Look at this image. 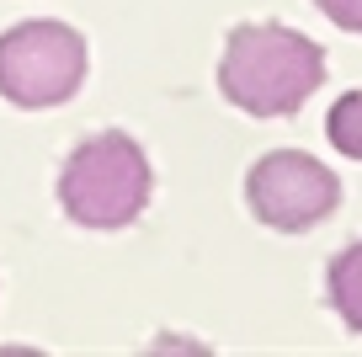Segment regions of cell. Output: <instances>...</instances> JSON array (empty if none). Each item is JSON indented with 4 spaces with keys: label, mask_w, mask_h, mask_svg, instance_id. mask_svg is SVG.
<instances>
[{
    "label": "cell",
    "mask_w": 362,
    "mask_h": 357,
    "mask_svg": "<svg viewBox=\"0 0 362 357\" xmlns=\"http://www.w3.org/2000/svg\"><path fill=\"white\" fill-rule=\"evenodd\" d=\"M86 38L64 22H22L0 38V96L11 107H64L86 86Z\"/></svg>",
    "instance_id": "obj_3"
},
{
    "label": "cell",
    "mask_w": 362,
    "mask_h": 357,
    "mask_svg": "<svg viewBox=\"0 0 362 357\" xmlns=\"http://www.w3.org/2000/svg\"><path fill=\"white\" fill-rule=\"evenodd\" d=\"M325 293H330V310L341 314V325L362 336V240H351V246L330 261Z\"/></svg>",
    "instance_id": "obj_5"
},
{
    "label": "cell",
    "mask_w": 362,
    "mask_h": 357,
    "mask_svg": "<svg viewBox=\"0 0 362 357\" xmlns=\"http://www.w3.org/2000/svg\"><path fill=\"white\" fill-rule=\"evenodd\" d=\"M149 160L128 134H90L59 171V203L86 230H128L149 208Z\"/></svg>",
    "instance_id": "obj_2"
},
{
    "label": "cell",
    "mask_w": 362,
    "mask_h": 357,
    "mask_svg": "<svg viewBox=\"0 0 362 357\" xmlns=\"http://www.w3.org/2000/svg\"><path fill=\"white\" fill-rule=\"evenodd\" d=\"M320 11H325V22H336L341 33H357L362 38V0H315Z\"/></svg>",
    "instance_id": "obj_7"
},
{
    "label": "cell",
    "mask_w": 362,
    "mask_h": 357,
    "mask_svg": "<svg viewBox=\"0 0 362 357\" xmlns=\"http://www.w3.org/2000/svg\"><path fill=\"white\" fill-rule=\"evenodd\" d=\"M245 203L267 230L277 234H304L315 224H325L341 208V181L330 166H320L315 155L298 149H272L250 166L245 176Z\"/></svg>",
    "instance_id": "obj_4"
},
{
    "label": "cell",
    "mask_w": 362,
    "mask_h": 357,
    "mask_svg": "<svg viewBox=\"0 0 362 357\" xmlns=\"http://www.w3.org/2000/svg\"><path fill=\"white\" fill-rule=\"evenodd\" d=\"M325 134H330V144H336L346 160H362V91H346V96L330 107Z\"/></svg>",
    "instance_id": "obj_6"
},
{
    "label": "cell",
    "mask_w": 362,
    "mask_h": 357,
    "mask_svg": "<svg viewBox=\"0 0 362 357\" xmlns=\"http://www.w3.org/2000/svg\"><path fill=\"white\" fill-rule=\"evenodd\" d=\"M325 80V54L283 22H245L229 33L218 91L250 118H293Z\"/></svg>",
    "instance_id": "obj_1"
}]
</instances>
